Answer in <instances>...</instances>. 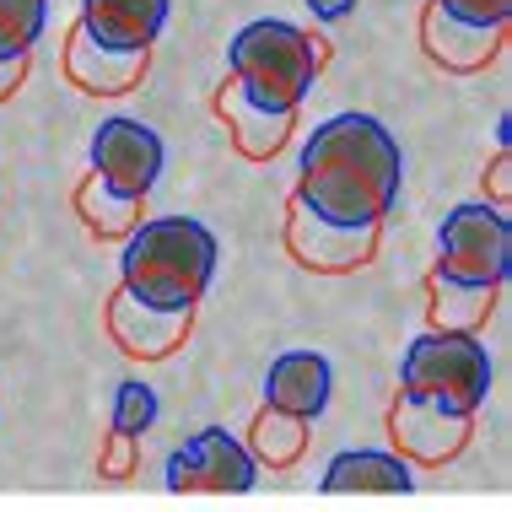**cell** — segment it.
<instances>
[{"instance_id":"15","label":"cell","mask_w":512,"mask_h":512,"mask_svg":"<svg viewBox=\"0 0 512 512\" xmlns=\"http://www.w3.org/2000/svg\"><path fill=\"white\" fill-rule=\"evenodd\" d=\"M173 0H81V27L103 49H151L168 27Z\"/></svg>"},{"instance_id":"23","label":"cell","mask_w":512,"mask_h":512,"mask_svg":"<svg viewBox=\"0 0 512 512\" xmlns=\"http://www.w3.org/2000/svg\"><path fill=\"white\" fill-rule=\"evenodd\" d=\"M130 469H135V437L114 432L108 437V453H103V475L108 480H130Z\"/></svg>"},{"instance_id":"5","label":"cell","mask_w":512,"mask_h":512,"mask_svg":"<svg viewBox=\"0 0 512 512\" xmlns=\"http://www.w3.org/2000/svg\"><path fill=\"white\" fill-rule=\"evenodd\" d=\"M437 275L464 286H496L512 275V221L502 205L491 200H469L453 205L437 227Z\"/></svg>"},{"instance_id":"4","label":"cell","mask_w":512,"mask_h":512,"mask_svg":"<svg viewBox=\"0 0 512 512\" xmlns=\"http://www.w3.org/2000/svg\"><path fill=\"white\" fill-rule=\"evenodd\" d=\"M399 394L448 415H475L491 394V351L464 329H426L405 351Z\"/></svg>"},{"instance_id":"13","label":"cell","mask_w":512,"mask_h":512,"mask_svg":"<svg viewBox=\"0 0 512 512\" xmlns=\"http://www.w3.org/2000/svg\"><path fill=\"white\" fill-rule=\"evenodd\" d=\"M329 394H335V372L318 351H281L265 372V405L302 415V421H318L329 410Z\"/></svg>"},{"instance_id":"18","label":"cell","mask_w":512,"mask_h":512,"mask_svg":"<svg viewBox=\"0 0 512 512\" xmlns=\"http://www.w3.org/2000/svg\"><path fill=\"white\" fill-rule=\"evenodd\" d=\"M248 453H254V464H270V469H286L302 459V448H308V421L302 415H286V410H259L254 426H248Z\"/></svg>"},{"instance_id":"14","label":"cell","mask_w":512,"mask_h":512,"mask_svg":"<svg viewBox=\"0 0 512 512\" xmlns=\"http://www.w3.org/2000/svg\"><path fill=\"white\" fill-rule=\"evenodd\" d=\"M216 114L227 119L232 146H238L248 162H270L275 151L286 146L292 124H297L292 108H259L254 98H243V92H238V81H232V76L221 81V92H216Z\"/></svg>"},{"instance_id":"26","label":"cell","mask_w":512,"mask_h":512,"mask_svg":"<svg viewBox=\"0 0 512 512\" xmlns=\"http://www.w3.org/2000/svg\"><path fill=\"white\" fill-rule=\"evenodd\" d=\"M318 11H324V17H340V11H345V0H318Z\"/></svg>"},{"instance_id":"8","label":"cell","mask_w":512,"mask_h":512,"mask_svg":"<svg viewBox=\"0 0 512 512\" xmlns=\"http://www.w3.org/2000/svg\"><path fill=\"white\" fill-rule=\"evenodd\" d=\"M259 464L232 432L205 426L168 459V486L173 491H254Z\"/></svg>"},{"instance_id":"2","label":"cell","mask_w":512,"mask_h":512,"mask_svg":"<svg viewBox=\"0 0 512 512\" xmlns=\"http://www.w3.org/2000/svg\"><path fill=\"white\" fill-rule=\"evenodd\" d=\"M216 232L195 216H151L124 232V292L151 308H195L216 275Z\"/></svg>"},{"instance_id":"7","label":"cell","mask_w":512,"mask_h":512,"mask_svg":"<svg viewBox=\"0 0 512 512\" xmlns=\"http://www.w3.org/2000/svg\"><path fill=\"white\" fill-rule=\"evenodd\" d=\"M92 173L130 200H146L162 178V135L141 119H103L92 130Z\"/></svg>"},{"instance_id":"12","label":"cell","mask_w":512,"mask_h":512,"mask_svg":"<svg viewBox=\"0 0 512 512\" xmlns=\"http://www.w3.org/2000/svg\"><path fill=\"white\" fill-rule=\"evenodd\" d=\"M502 38H507V27L464 22V17H453V11H442L437 0L426 6V17H421V49L453 76L486 71V65L496 60V49H502Z\"/></svg>"},{"instance_id":"6","label":"cell","mask_w":512,"mask_h":512,"mask_svg":"<svg viewBox=\"0 0 512 512\" xmlns=\"http://www.w3.org/2000/svg\"><path fill=\"white\" fill-rule=\"evenodd\" d=\"M286 254L297 259L302 270L318 275H345V270H362L378 254V227H345V221H329L308 211L297 195L286 200Z\"/></svg>"},{"instance_id":"24","label":"cell","mask_w":512,"mask_h":512,"mask_svg":"<svg viewBox=\"0 0 512 512\" xmlns=\"http://www.w3.org/2000/svg\"><path fill=\"white\" fill-rule=\"evenodd\" d=\"M491 205H502V211H507V200H512V151L502 146V151H496V162H491Z\"/></svg>"},{"instance_id":"16","label":"cell","mask_w":512,"mask_h":512,"mask_svg":"<svg viewBox=\"0 0 512 512\" xmlns=\"http://www.w3.org/2000/svg\"><path fill=\"white\" fill-rule=\"evenodd\" d=\"M329 496H345V491H410L415 475H410V459L405 453H372V448H351V453H335L324 464V480H318Z\"/></svg>"},{"instance_id":"1","label":"cell","mask_w":512,"mask_h":512,"mask_svg":"<svg viewBox=\"0 0 512 512\" xmlns=\"http://www.w3.org/2000/svg\"><path fill=\"white\" fill-rule=\"evenodd\" d=\"M405 184V157L389 124L372 114H335L302 141L297 200L345 227H383Z\"/></svg>"},{"instance_id":"3","label":"cell","mask_w":512,"mask_h":512,"mask_svg":"<svg viewBox=\"0 0 512 512\" xmlns=\"http://www.w3.org/2000/svg\"><path fill=\"white\" fill-rule=\"evenodd\" d=\"M318 65H324V44L275 17L238 27V38L227 49V71L243 98H254L259 108H292V114L313 92Z\"/></svg>"},{"instance_id":"11","label":"cell","mask_w":512,"mask_h":512,"mask_svg":"<svg viewBox=\"0 0 512 512\" xmlns=\"http://www.w3.org/2000/svg\"><path fill=\"white\" fill-rule=\"evenodd\" d=\"M146 60L151 49H103L81 22L65 38V76H71V87L92 92V98H124L146 76Z\"/></svg>"},{"instance_id":"9","label":"cell","mask_w":512,"mask_h":512,"mask_svg":"<svg viewBox=\"0 0 512 512\" xmlns=\"http://www.w3.org/2000/svg\"><path fill=\"white\" fill-rule=\"evenodd\" d=\"M189 324H195V308H151V302L130 297L119 286L114 297H108V335L124 356H135V362H162V356H173L178 345L189 340Z\"/></svg>"},{"instance_id":"20","label":"cell","mask_w":512,"mask_h":512,"mask_svg":"<svg viewBox=\"0 0 512 512\" xmlns=\"http://www.w3.org/2000/svg\"><path fill=\"white\" fill-rule=\"evenodd\" d=\"M44 22H49V0H0V60L33 54V44L44 38Z\"/></svg>"},{"instance_id":"17","label":"cell","mask_w":512,"mask_h":512,"mask_svg":"<svg viewBox=\"0 0 512 512\" xmlns=\"http://www.w3.org/2000/svg\"><path fill=\"white\" fill-rule=\"evenodd\" d=\"M426 292H432V329H464V335H475L496 308V286H464L437 270L426 275Z\"/></svg>"},{"instance_id":"25","label":"cell","mask_w":512,"mask_h":512,"mask_svg":"<svg viewBox=\"0 0 512 512\" xmlns=\"http://www.w3.org/2000/svg\"><path fill=\"white\" fill-rule=\"evenodd\" d=\"M27 81V54H11V60H0V103L11 98V92H17Z\"/></svg>"},{"instance_id":"22","label":"cell","mask_w":512,"mask_h":512,"mask_svg":"<svg viewBox=\"0 0 512 512\" xmlns=\"http://www.w3.org/2000/svg\"><path fill=\"white\" fill-rule=\"evenodd\" d=\"M437 6L464 22H480V27H507V17H512V0H437Z\"/></svg>"},{"instance_id":"19","label":"cell","mask_w":512,"mask_h":512,"mask_svg":"<svg viewBox=\"0 0 512 512\" xmlns=\"http://www.w3.org/2000/svg\"><path fill=\"white\" fill-rule=\"evenodd\" d=\"M76 211L87 221V232H98V238H124V232L141 221V200L108 189L103 178L92 173V178H81V189H76Z\"/></svg>"},{"instance_id":"21","label":"cell","mask_w":512,"mask_h":512,"mask_svg":"<svg viewBox=\"0 0 512 512\" xmlns=\"http://www.w3.org/2000/svg\"><path fill=\"white\" fill-rule=\"evenodd\" d=\"M151 421H157V389L151 383H119L114 389V432L124 437H141L151 432Z\"/></svg>"},{"instance_id":"10","label":"cell","mask_w":512,"mask_h":512,"mask_svg":"<svg viewBox=\"0 0 512 512\" xmlns=\"http://www.w3.org/2000/svg\"><path fill=\"white\" fill-rule=\"evenodd\" d=\"M389 437H394V453H405L410 464H448L475 437V415H448V410H432L421 399L399 394L389 410Z\"/></svg>"}]
</instances>
